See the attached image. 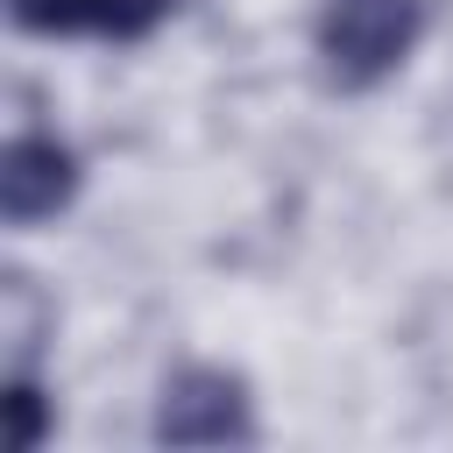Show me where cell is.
Wrapping results in <instances>:
<instances>
[{
    "instance_id": "obj_5",
    "label": "cell",
    "mask_w": 453,
    "mask_h": 453,
    "mask_svg": "<svg viewBox=\"0 0 453 453\" xmlns=\"http://www.w3.org/2000/svg\"><path fill=\"white\" fill-rule=\"evenodd\" d=\"M0 311H7V354H14V368H28L35 361V347H42V326H50V304L35 297V283L21 276V269H7L0 276Z\"/></svg>"
},
{
    "instance_id": "obj_1",
    "label": "cell",
    "mask_w": 453,
    "mask_h": 453,
    "mask_svg": "<svg viewBox=\"0 0 453 453\" xmlns=\"http://www.w3.org/2000/svg\"><path fill=\"white\" fill-rule=\"evenodd\" d=\"M425 35V0H326L319 7V64L340 92L382 85Z\"/></svg>"
},
{
    "instance_id": "obj_6",
    "label": "cell",
    "mask_w": 453,
    "mask_h": 453,
    "mask_svg": "<svg viewBox=\"0 0 453 453\" xmlns=\"http://www.w3.org/2000/svg\"><path fill=\"white\" fill-rule=\"evenodd\" d=\"M0 403H7V439H14V453H35V446L50 439V396H42V382H35L28 368H14Z\"/></svg>"
},
{
    "instance_id": "obj_4",
    "label": "cell",
    "mask_w": 453,
    "mask_h": 453,
    "mask_svg": "<svg viewBox=\"0 0 453 453\" xmlns=\"http://www.w3.org/2000/svg\"><path fill=\"white\" fill-rule=\"evenodd\" d=\"M177 0H7L14 28L28 35H106V42H142L149 28L170 21Z\"/></svg>"
},
{
    "instance_id": "obj_3",
    "label": "cell",
    "mask_w": 453,
    "mask_h": 453,
    "mask_svg": "<svg viewBox=\"0 0 453 453\" xmlns=\"http://www.w3.org/2000/svg\"><path fill=\"white\" fill-rule=\"evenodd\" d=\"M85 170L57 134H14L0 149V219L7 226H42L78 198Z\"/></svg>"
},
{
    "instance_id": "obj_2",
    "label": "cell",
    "mask_w": 453,
    "mask_h": 453,
    "mask_svg": "<svg viewBox=\"0 0 453 453\" xmlns=\"http://www.w3.org/2000/svg\"><path fill=\"white\" fill-rule=\"evenodd\" d=\"M149 432L163 446H248L255 439V396H248V382L234 368L191 361V368H177L163 382Z\"/></svg>"
}]
</instances>
